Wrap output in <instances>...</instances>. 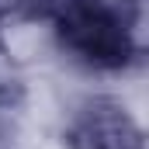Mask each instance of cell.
<instances>
[{
    "label": "cell",
    "mask_w": 149,
    "mask_h": 149,
    "mask_svg": "<svg viewBox=\"0 0 149 149\" xmlns=\"http://www.w3.org/2000/svg\"><path fill=\"white\" fill-rule=\"evenodd\" d=\"M0 59L24 76L66 63L63 0H38L0 17Z\"/></svg>",
    "instance_id": "1"
},
{
    "label": "cell",
    "mask_w": 149,
    "mask_h": 149,
    "mask_svg": "<svg viewBox=\"0 0 149 149\" xmlns=\"http://www.w3.org/2000/svg\"><path fill=\"white\" fill-rule=\"evenodd\" d=\"M63 142L66 149H146V135L121 97L87 90L63 118Z\"/></svg>",
    "instance_id": "2"
}]
</instances>
